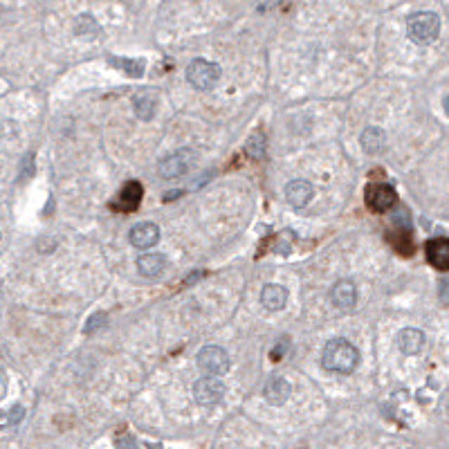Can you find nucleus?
Returning <instances> with one entry per match:
<instances>
[{
    "label": "nucleus",
    "instance_id": "obj_2",
    "mask_svg": "<svg viewBox=\"0 0 449 449\" xmlns=\"http://www.w3.org/2000/svg\"><path fill=\"white\" fill-rule=\"evenodd\" d=\"M441 34V18L434 11H416L407 20V37L416 45H431Z\"/></svg>",
    "mask_w": 449,
    "mask_h": 449
},
{
    "label": "nucleus",
    "instance_id": "obj_17",
    "mask_svg": "<svg viewBox=\"0 0 449 449\" xmlns=\"http://www.w3.org/2000/svg\"><path fill=\"white\" fill-rule=\"evenodd\" d=\"M167 268V259L162 254H144L137 259V270L144 276H157Z\"/></svg>",
    "mask_w": 449,
    "mask_h": 449
},
{
    "label": "nucleus",
    "instance_id": "obj_24",
    "mask_svg": "<svg viewBox=\"0 0 449 449\" xmlns=\"http://www.w3.org/2000/svg\"><path fill=\"white\" fill-rule=\"evenodd\" d=\"M22 418H25V409H22L20 405H16V407H11V411L7 413V424L9 427H16Z\"/></svg>",
    "mask_w": 449,
    "mask_h": 449
},
{
    "label": "nucleus",
    "instance_id": "obj_20",
    "mask_svg": "<svg viewBox=\"0 0 449 449\" xmlns=\"http://www.w3.org/2000/svg\"><path fill=\"white\" fill-rule=\"evenodd\" d=\"M247 155L252 160H261L266 155V135L263 133H254L247 142Z\"/></svg>",
    "mask_w": 449,
    "mask_h": 449
},
{
    "label": "nucleus",
    "instance_id": "obj_16",
    "mask_svg": "<svg viewBox=\"0 0 449 449\" xmlns=\"http://www.w3.org/2000/svg\"><path fill=\"white\" fill-rule=\"evenodd\" d=\"M140 200H142V184H140V182H129V184H126V187L122 189L119 198H117L119 209H124V212L137 209V204H140Z\"/></svg>",
    "mask_w": 449,
    "mask_h": 449
},
{
    "label": "nucleus",
    "instance_id": "obj_18",
    "mask_svg": "<svg viewBox=\"0 0 449 449\" xmlns=\"http://www.w3.org/2000/svg\"><path fill=\"white\" fill-rule=\"evenodd\" d=\"M133 106H135V112L140 119H151L153 112H155V106H157V99L153 92H140V95H135L133 99Z\"/></svg>",
    "mask_w": 449,
    "mask_h": 449
},
{
    "label": "nucleus",
    "instance_id": "obj_3",
    "mask_svg": "<svg viewBox=\"0 0 449 449\" xmlns=\"http://www.w3.org/2000/svg\"><path fill=\"white\" fill-rule=\"evenodd\" d=\"M187 79L195 90H212L221 82V65L207 59H193L187 65Z\"/></svg>",
    "mask_w": 449,
    "mask_h": 449
},
{
    "label": "nucleus",
    "instance_id": "obj_6",
    "mask_svg": "<svg viewBox=\"0 0 449 449\" xmlns=\"http://www.w3.org/2000/svg\"><path fill=\"white\" fill-rule=\"evenodd\" d=\"M225 396V384L218 377H200L198 382L193 384V400L202 407H214L223 400Z\"/></svg>",
    "mask_w": 449,
    "mask_h": 449
},
{
    "label": "nucleus",
    "instance_id": "obj_11",
    "mask_svg": "<svg viewBox=\"0 0 449 449\" xmlns=\"http://www.w3.org/2000/svg\"><path fill=\"white\" fill-rule=\"evenodd\" d=\"M313 193H315V189L308 180H292L285 189V198L292 207L299 209V207H306L310 200H313Z\"/></svg>",
    "mask_w": 449,
    "mask_h": 449
},
{
    "label": "nucleus",
    "instance_id": "obj_26",
    "mask_svg": "<svg viewBox=\"0 0 449 449\" xmlns=\"http://www.w3.org/2000/svg\"><path fill=\"white\" fill-rule=\"evenodd\" d=\"M117 447H119V449H135V445H133V441H131V438H129V441H119V443H117Z\"/></svg>",
    "mask_w": 449,
    "mask_h": 449
},
{
    "label": "nucleus",
    "instance_id": "obj_9",
    "mask_svg": "<svg viewBox=\"0 0 449 449\" xmlns=\"http://www.w3.org/2000/svg\"><path fill=\"white\" fill-rule=\"evenodd\" d=\"M129 238L137 249H148L160 240V227L155 223H137L131 229Z\"/></svg>",
    "mask_w": 449,
    "mask_h": 449
},
{
    "label": "nucleus",
    "instance_id": "obj_8",
    "mask_svg": "<svg viewBox=\"0 0 449 449\" xmlns=\"http://www.w3.org/2000/svg\"><path fill=\"white\" fill-rule=\"evenodd\" d=\"M330 301L341 310H351L355 304H358V287H355V283L349 279L337 281L330 290Z\"/></svg>",
    "mask_w": 449,
    "mask_h": 449
},
{
    "label": "nucleus",
    "instance_id": "obj_25",
    "mask_svg": "<svg viewBox=\"0 0 449 449\" xmlns=\"http://www.w3.org/2000/svg\"><path fill=\"white\" fill-rule=\"evenodd\" d=\"M441 290H443V294H441V299H443V304H449V281L445 279L443 283H441Z\"/></svg>",
    "mask_w": 449,
    "mask_h": 449
},
{
    "label": "nucleus",
    "instance_id": "obj_27",
    "mask_svg": "<svg viewBox=\"0 0 449 449\" xmlns=\"http://www.w3.org/2000/svg\"><path fill=\"white\" fill-rule=\"evenodd\" d=\"M279 3H283V0H268V7H274V5H279Z\"/></svg>",
    "mask_w": 449,
    "mask_h": 449
},
{
    "label": "nucleus",
    "instance_id": "obj_4",
    "mask_svg": "<svg viewBox=\"0 0 449 449\" xmlns=\"http://www.w3.org/2000/svg\"><path fill=\"white\" fill-rule=\"evenodd\" d=\"M195 164V153L191 148H180L178 153H171L160 162V176L164 180H176L187 176Z\"/></svg>",
    "mask_w": 449,
    "mask_h": 449
},
{
    "label": "nucleus",
    "instance_id": "obj_7",
    "mask_svg": "<svg viewBox=\"0 0 449 449\" xmlns=\"http://www.w3.org/2000/svg\"><path fill=\"white\" fill-rule=\"evenodd\" d=\"M364 198H366L368 209L377 212V214L389 212L391 207H393V204L398 202V195H396L393 187H389V184H384V182H373V184H368Z\"/></svg>",
    "mask_w": 449,
    "mask_h": 449
},
{
    "label": "nucleus",
    "instance_id": "obj_14",
    "mask_svg": "<svg viewBox=\"0 0 449 449\" xmlns=\"http://www.w3.org/2000/svg\"><path fill=\"white\" fill-rule=\"evenodd\" d=\"M261 304H263V308H268V310H281L287 304V290L283 285L270 283V285L263 287Z\"/></svg>",
    "mask_w": 449,
    "mask_h": 449
},
{
    "label": "nucleus",
    "instance_id": "obj_21",
    "mask_svg": "<svg viewBox=\"0 0 449 449\" xmlns=\"http://www.w3.org/2000/svg\"><path fill=\"white\" fill-rule=\"evenodd\" d=\"M74 32L79 34V37H88V34H95L99 32V25L95 22V18L84 14V16H79L77 22H74Z\"/></svg>",
    "mask_w": 449,
    "mask_h": 449
},
{
    "label": "nucleus",
    "instance_id": "obj_15",
    "mask_svg": "<svg viewBox=\"0 0 449 449\" xmlns=\"http://www.w3.org/2000/svg\"><path fill=\"white\" fill-rule=\"evenodd\" d=\"M360 144L368 155H375L384 148L386 144V135L382 129H375V126H368V129L360 135Z\"/></svg>",
    "mask_w": 449,
    "mask_h": 449
},
{
    "label": "nucleus",
    "instance_id": "obj_28",
    "mask_svg": "<svg viewBox=\"0 0 449 449\" xmlns=\"http://www.w3.org/2000/svg\"><path fill=\"white\" fill-rule=\"evenodd\" d=\"M443 106H445V112H447V115H449V97H447V99H445V101H443Z\"/></svg>",
    "mask_w": 449,
    "mask_h": 449
},
{
    "label": "nucleus",
    "instance_id": "obj_19",
    "mask_svg": "<svg viewBox=\"0 0 449 449\" xmlns=\"http://www.w3.org/2000/svg\"><path fill=\"white\" fill-rule=\"evenodd\" d=\"M110 63L117 65V67H122V70H124L126 74H131V77H142L144 70H146L144 59H112Z\"/></svg>",
    "mask_w": 449,
    "mask_h": 449
},
{
    "label": "nucleus",
    "instance_id": "obj_10",
    "mask_svg": "<svg viewBox=\"0 0 449 449\" xmlns=\"http://www.w3.org/2000/svg\"><path fill=\"white\" fill-rule=\"evenodd\" d=\"M290 393H292V386L283 377H270L266 389H263V396H266V400L270 402V405H274V407L285 405L287 398H290Z\"/></svg>",
    "mask_w": 449,
    "mask_h": 449
},
{
    "label": "nucleus",
    "instance_id": "obj_22",
    "mask_svg": "<svg viewBox=\"0 0 449 449\" xmlns=\"http://www.w3.org/2000/svg\"><path fill=\"white\" fill-rule=\"evenodd\" d=\"M106 313H95V315H90V319L86 321V332H97L99 328L106 326Z\"/></svg>",
    "mask_w": 449,
    "mask_h": 449
},
{
    "label": "nucleus",
    "instance_id": "obj_5",
    "mask_svg": "<svg viewBox=\"0 0 449 449\" xmlns=\"http://www.w3.org/2000/svg\"><path fill=\"white\" fill-rule=\"evenodd\" d=\"M195 362H198L200 371H204L207 375H212V377H221V375H225L229 371V358H227V353L221 346H204L198 353Z\"/></svg>",
    "mask_w": 449,
    "mask_h": 449
},
{
    "label": "nucleus",
    "instance_id": "obj_23",
    "mask_svg": "<svg viewBox=\"0 0 449 449\" xmlns=\"http://www.w3.org/2000/svg\"><path fill=\"white\" fill-rule=\"evenodd\" d=\"M34 174V155L27 153L25 157H22V169H20V174H18V180H30Z\"/></svg>",
    "mask_w": 449,
    "mask_h": 449
},
{
    "label": "nucleus",
    "instance_id": "obj_1",
    "mask_svg": "<svg viewBox=\"0 0 449 449\" xmlns=\"http://www.w3.org/2000/svg\"><path fill=\"white\" fill-rule=\"evenodd\" d=\"M321 364L332 373H353L360 364V351L349 339H330L321 353Z\"/></svg>",
    "mask_w": 449,
    "mask_h": 449
},
{
    "label": "nucleus",
    "instance_id": "obj_13",
    "mask_svg": "<svg viewBox=\"0 0 449 449\" xmlns=\"http://www.w3.org/2000/svg\"><path fill=\"white\" fill-rule=\"evenodd\" d=\"M429 263L438 270H449V238H436L427 245Z\"/></svg>",
    "mask_w": 449,
    "mask_h": 449
},
{
    "label": "nucleus",
    "instance_id": "obj_12",
    "mask_svg": "<svg viewBox=\"0 0 449 449\" xmlns=\"http://www.w3.org/2000/svg\"><path fill=\"white\" fill-rule=\"evenodd\" d=\"M398 349L405 355H418L424 346V335L418 328H405L398 332Z\"/></svg>",
    "mask_w": 449,
    "mask_h": 449
}]
</instances>
